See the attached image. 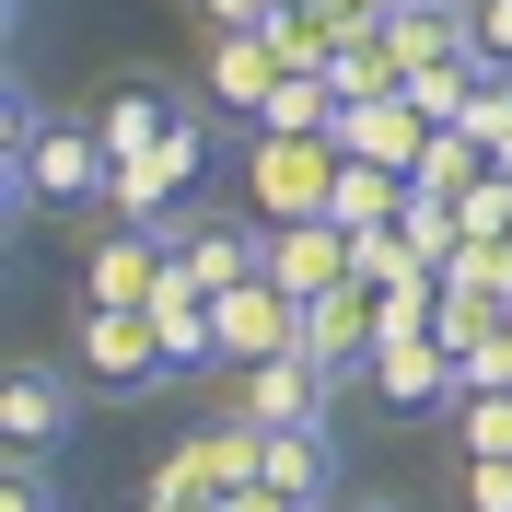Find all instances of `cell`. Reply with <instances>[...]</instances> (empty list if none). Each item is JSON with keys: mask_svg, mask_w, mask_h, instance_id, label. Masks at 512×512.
I'll return each mask as SVG.
<instances>
[{"mask_svg": "<svg viewBox=\"0 0 512 512\" xmlns=\"http://www.w3.org/2000/svg\"><path fill=\"white\" fill-rule=\"evenodd\" d=\"M350 512H396V501H350Z\"/></svg>", "mask_w": 512, "mask_h": 512, "instance_id": "obj_29", "label": "cell"}, {"mask_svg": "<svg viewBox=\"0 0 512 512\" xmlns=\"http://www.w3.org/2000/svg\"><path fill=\"white\" fill-rule=\"evenodd\" d=\"M489 163H501V175H512V140H501V152H489Z\"/></svg>", "mask_w": 512, "mask_h": 512, "instance_id": "obj_28", "label": "cell"}, {"mask_svg": "<svg viewBox=\"0 0 512 512\" xmlns=\"http://www.w3.org/2000/svg\"><path fill=\"white\" fill-rule=\"evenodd\" d=\"M338 140H280V128H256V222H326V187H338Z\"/></svg>", "mask_w": 512, "mask_h": 512, "instance_id": "obj_6", "label": "cell"}, {"mask_svg": "<svg viewBox=\"0 0 512 512\" xmlns=\"http://www.w3.org/2000/svg\"><path fill=\"white\" fill-rule=\"evenodd\" d=\"M361 396H373L384 419H443V408H466V373H454L443 338H384L373 373H361Z\"/></svg>", "mask_w": 512, "mask_h": 512, "instance_id": "obj_7", "label": "cell"}, {"mask_svg": "<svg viewBox=\"0 0 512 512\" xmlns=\"http://www.w3.org/2000/svg\"><path fill=\"white\" fill-rule=\"evenodd\" d=\"M117 198V152H105L94 117H47V105L12 82L0 105V210L35 222V210H105Z\"/></svg>", "mask_w": 512, "mask_h": 512, "instance_id": "obj_1", "label": "cell"}, {"mask_svg": "<svg viewBox=\"0 0 512 512\" xmlns=\"http://www.w3.org/2000/svg\"><path fill=\"white\" fill-rule=\"evenodd\" d=\"M408 268H419V256H408V233H396V222H384V233H350V291H396Z\"/></svg>", "mask_w": 512, "mask_h": 512, "instance_id": "obj_21", "label": "cell"}, {"mask_svg": "<svg viewBox=\"0 0 512 512\" xmlns=\"http://www.w3.org/2000/svg\"><path fill=\"white\" fill-rule=\"evenodd\" d=\"M268 94H280V47H268V35H210V82H198V105L256 128Z\"/></svg>", "mask_w": 512, "mask_h": 512, "instance_id": "obj_11", "label": "cell"}, {"mask_svg": "<svg viewBox=\"0 0 512 512\" xmlns=\"http://www.w3.org/2000/svg\"><path fill=\"white\" fill-rule=\"evenodd\" d=\"M187 117V94H163V82H117V94L94 105V128H105V152L117 163H140V152H163V128Z\"/></svg>", "mask_w": 512, "mask_h": 512, "instance_id": "obj_14", "label": "cell"}, {"mask_svg": "<svg viewBox=\"0 0 512 512\" xmlns=\"http://www.w3.org/2000/svg\"><path fill=\"white\" fill-rule=\"evenodd\" d=\"M70 408H82V373L70 361H12V384H0V454L12 466H59Z\"/></svg>", "mask_w": 512, "mask_h": 512, "instance_id": "obj_5", "label": "cell"}, {"mask_svg": "<svg viewBox=\"0 0 512 512\" xmlns=\"http://www.w3.org/2000/svg\"><path fill=\"white\" fill-rule=\"evenodd\" d=\"M478 82H489V70L466 59V47H454V59H419V70H408V105H419L431 128H466V105H478Z\"/></svg>", "mask_w": 512, "mask_h": 512, "instance_id": "obj_17", "label": "cell"}, {"mask_svg": "<svg viewBox=\"0 0 512 512\" xmlns=\"http://www.w3.org/2000/svg\"><path fill=\"white\" fill-rule=\"evenodd\" d=\"M466 59H478V70H512V0H466Z\"/></svg>", "mask_w": 512, "mask_h": 512, "instance_id": "obj_23", "label": "cell"}, {"mask_svg": "<svg viewBox=\"0 0 512 512\" xmlns=\"http://www.w3.org/2000/svg\"><path fill=\"white\" fill-rule=\"evenodd\" d=\"M338 408H350V384L315 350H280V361H256L233 384V419H256V431H338Z\"/></svg>", "mask_w": 512, "mask_h": 512, "instance_id": "obj_4", "label": "cell"}, {"mask_svg": "<svg viewBox=\"0 0 512 512\" xmlns=\"http://www.w3.org/2000/svg\"><path fill=\"white\" fill-rule=\"evenodd\" d=\"M419 140H431V117H419L408 94L350 105V117H338V152H350V163H396V175H408V163H419Z\"/></svg>", "mask_w": 512, "mask_h": 512, "instance_id": "obj_15", "label": "cell"}, {"mask_svg": "<svg viewBox=\"0 0 512 512\" xmlns=\"http://www.w3.org/2000/svg\"><path fill=\"white\" fill-rule=\"evenodd\" d=\"M210 512H233V501H210Z\"/></svg>", "mask_w": 512, "mask_h": 512, "instance_id": "obj_30", "label": "cell"}, {"mask_svg": "<svg viewBox=\"0 0 512 512\" xmlns=\"http://www.w3.org/2000/svg\"><path fill=\"white\" fill-rule=\"evenodd\" d=\"M478 175H489V152L466 140V128H431V140H419V163H408V187H431V198H466Z\"/></svg>", "mask_w": 512, "mask_h": 512, "instance_id": "obj_18", "label": "cell"}, {"mask_svg": "<svg viewBox=\"0 0 512 512\" xmlns=\"http://www.w3.org/2000/svg\"><path fill=\"white\" fill-rule=\"evenodd\" d=\"M303 350H315L326 373H338V384L361 396V373H373V350H384L373 291H350V280H338V291H315V303H303Z\"/></svg>", "mask_w": 512, "mask_h": 512, "instance_id": "obj_10", "label": "cell"}, {"mask_svg": "<svg viewBox=\"0 0 512 512\" xmlns=\"http://www.w3.org/2000/svg\"><path fill=\"white\" fill-rule=\"evenodd\" d=\"M198 187H210V105H187V117L163 128V152L117 163V198H105V210L163 233V222H187V210H198Z\"/></svg>", "mask_w": 512, "mask_h": 512, "instance_id": "obj_2", "label": "cell"}, {"mask_svg": "<svg viewBox=\"0 0 512 512\" xmlns=\"http://www.w3.org/2000/svg\"><path fill=\"white\" fill-rule=\"evenodd\" d=\"M291 512H338V431H268V478Z\"/></svg>", "mask_w": 512, "mask_h": 512, "instance_id": "obj_13", "label": "cell"}, {"mask_svg": "<svg viewBox=\"0 0 512 512\" xmlns=\"http://www.w3.org/2000/svg\"><path fill=\"white\" fill-rule=\"evenodd\" d=\"M454 222H466V245H512V175H501V163L454 198Z\"/></svg>", "mask_w": 512, "mask_h": 512, "instance_id": "obj_20", "label": "cell"}, {"mask_svg": "<svg viewBox=\"0 0 512 512\" xmlns=\"http://www.w3.org/2000/svg\"><path fill=\"white\" fill-rule=\"evenodd\" d=\"M210 338H222V373H256V361L303 350V303H291L280 280H245V291L210 303Z\"/></svg>", "mask_w": 512, "mask_h": 512, "instance_id": "obj_9", "label": "cell"}, {"mask_svg": "<svg viewBox=\"0 0 512 512\" xmlns=\"http://www.w3.org/2000/svg\"><path fill=\"white\" fill-rule=\"evenodd\" d=\"M466 512H512V454H466Z\"/></svg>", "mask_w": 512, "mask_h": 512, "instance_id": "obj_26", "label": "cell"}, {"mask_svg": "<svg viewBox=\"0 0 512 512\" xmlns=\"http://www.w3.org/2000/svg\"><path fill=\"white\" fill-rule=\"evenodd\" d=\"M198 12H210V35H268L291 0H198Z\"/></svg>", "mask_w": 512, "mask_h": 512, "instance_id": "obj_27", "label": "cell"}, {"mask_svg": "<svg viewBox=\"0 0 512 512\" xmlns=\"http://www.w3.org/2000/svg\"><path fill=\"white\" fill-rule=\"evenodd\" d=\"M396 210H408V175L396 163H338V187H326V222L338 233H384Z\"/></svg>", "mask_w": 512, "mask_h": 512, "instance_id": "obj_16", "label": "cell"}, {"mask_svg": "<svg viewBox=\"0 0 512 512\" xmlns=\"http://www.w3.org/2000/svg\"><path fill=\"white\" fill-rule=\"evenodd\" d=\"M396 233H408V256H419V268H443V256L466 245V222H454V198H431V187H408V210H396Z\"/></svg>", "mask_w": 512, "mask_h": 512, "instance_id": "obj_19", "label": "cell"}, {"mask_svg": "<svg viewBox=\"0 0 512 512\" xmlns=\"http://www.w3.org/2000/svg\"><path fill=\"white\" fill-rule=\"evenodd\" d=\"M454 431H466V454H512V384L466 396V408H454Z\"/></svg>", "mask_w": 512, "mask_h": 512, "instance_id": "obj_22", "label": "cell"}, {"mask_svg": "<svg viewBox=\"0 0 512 512\" xmlns=\"http://www.w3.org/2000/svg\"><path fill=\"white\" fill-rule=\"evenodd\" d=\"M175 268L222 303V291L268 280V222H256V210H187V222H175Z\"/></svg>", "mask_w": 512, "mask_h": 512, "instance_id": "obj_8", "label": "cell"}, {"mask_svg": "<svg viewBox=\"0 0 512 512\" xmlns=\"http://www.w3.org/2000/svg\"><path fill=\"white\" fill-rule=\"evenodd\" d=\"M466 140H478V152H501V140H512V70H489V82H478V105H466Z\"/></svg>", "mask_w": 512, "mask_h": 512, "instance_id": "obj_25", "label": "cell"}, {"mask_svg": "<svg viewBox=\"0 0 512 512\" xmlns=\"http://www.w3.org/2000/svg\"><path fill=\"white\" fill-rule=\"evenodd\" d=\"M140 512H152V501H140Z\"/></svg>", "mask_w": 512, "mask_h": 512, "instance_id": "obj_31", "label": "cell"}, {"mask_svg": "<svg viewBox=\"0 0 512 512\" xmlns=\"http://www.w3.org/2000/svg\"><path fill=\"white\" fill-rule=\"evenodd\" d=\"M70 373H82V396H152V384H175L152 315H105V303L70 315Z\"/></svg>", "mask_w": 512, "mask_h": 512, "instance_id": "obj_3", "label": "cell"}, {"mask_svg": "<svg viewBox=\"0 0 512 512\" xmlns=\"http://www.w3.org/2000/svg\"><path fill=\"white\" fill-rule=\"evenodd\" d=\"M0 512H70L59 466H0Z\"/></svg>", "mask_w": 512, "mask_h": 512, "instance_id": "obj_24", "label": "cell"}, {"mask_svg": "<svg viewBox=\"0 0 512 512\" xmlns=\"http://www.w3.org/2000/svg\"><path fill=\"white\" fill-rule=\"evenodd\" d=\"M268 280H280L291 303L338 291V280H350V233H338V222H280V233H268Z\"/></svg>", "mask_w": 512, "mask_h": 512, "instance_id": "obj_12", "label": "cell"}]
</instances>
